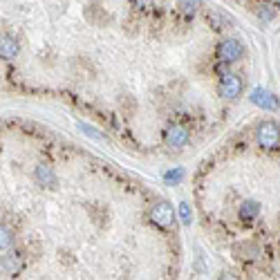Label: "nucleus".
<instances>
[{
	"label": "nucleus",
	"instance_id": "0eeeda50",
	"mask_svg": "<svg viewBox=\"0 0 280 280\" xmlns=\"http://www.w3.org/2000/svg\"><path fill=\"white\" fill-rule=\"evenodd\" d=\"M249 99H251V103H255L258 108H262V110H278L280 108L278 96L273 92H269V90H264V88H255L253 92H251Z\"/></svg>",
	"mask_w": 280,
	"mask_h": 280
},
{
	"label": "nucleus",
	"instance_id": "423d86ee",
	"mask_svg": "<svg viewBox=\"0 0 280 280\" xmlns=\"http://www.w3.org/2000/svg\"><path fill=\"white\" fill-rule=\"evenodd\" d=\"M188 137H191L188 128L186 125H180V123H173L171 128L166 130V134H164V139H166V144L171 148H184L188 144Z\"/></svg>",
	"mask_w": 280,
	"mask_h": 280
},
{
	"label": "nucleus",
	"instance_id": "f8f14e48",
	"mask_svg": "<svg viewBox=\"0 0 280 280\" xmlns=\"http://www.w3.org/2000/svg\"><path fill=\"white\" fill-rule=\"evenodd\" d=\"M177 7H180L186 16H193V14L202 7V0H180V3H177Z\"/></svg>",
	"mask_w": 280,
	"mask_h": 280
},
{
	"label": "nucleus",
	"instance_id": "dca6fc26",
	"mask_svg": "<svg viewBox=\"0 0 280 280\" xmlns=\"http://www.w3.org/2000/svg\"><path fill=\"white\" fill-rule=\"evenodd\" d=\"M260 18H262V21H271V18H273V12H271V9H269V5H262V9H260Z\"/></svg>",
	"mask_w": 280,
	"mask_h": 280
},
{
	"label": "nucleus",
	"instance_id": "4468645a",
	"mask_svg": "<svg viewBox=\"0 0 280 280\" xmlns=\"http://www.w3.org/2000/svg\"><path fill=\"white\" fill-rule=\"evenodd\" d=\"M180 218H182V224H186V226L193 222V211L186 202H180Z\"/></svg>",
	"mask_w": 280,
	"mask_h": 280
},
{
	"label": "nucleus",
	"instance_id": "39448f33",
	"mask_svg": "<svg viewBox=\"0 0 280 280\" xmlns=\"http://www.w3.org/2000/svg\"><path fill=\"white\" fill-rule=\"evenodd\" d=\"M0 269H3L5 273H9V276H16V273H21L23 269H25V255L18 249L7 251V253L0 258Z\"/></svg>",
	"mask_w": 280,
	"mask_h": 280
},
{
	"label": "nucleus",
	"instance_id": "f257e3e1",
	"mask_svg": "<svg viewBox=\"0 0 280 280\" xmlns=\"http://www.w3.org/2000/svg\"><path fill=\"white\" fill-rule=\"evenodd\" d=\"M255 139L264 151L273 153L280 148V125L276 121H262L255 128Z\"/></svg>",
	"mask_w": 280,
	"mask_h": 280
},
{
	"label": "nucleus",
	"instance_id": "1a4fd4ad",
	"mask_svg": "<svg viewBox=\"0 0 280 280\" xmlns=\"http://www.w3.org/2000/svg\"><path fill=\"white\" fill-rule=\"evenodd\" d=\"M21 52V43L16 41V36L12 34H3L0 36V59L3 61H14Z\"/></svg>",
	"mask_w": 280,
	"mask_h": 280
},
{
	"label": "nucleus",
	"instance_id": "9d476101",
	"mask_svg": "<svg viewBox=\"0 0 280 280\" xmlns=\"http://www.w3.org/2000/svg\"><path fill=\"white\" fill-rule=\"evenodd\" d=\"M260 213V204L255 200H244L242 204H240V220L242 222H251L255 220Z\"/></svg>",
	"mask_w": 280,
	"mask_h": 280
},
{
	"label": "nucleus",
	"instance_id": "f3484780",
	"mask_svg": "<svg viewBox=\"0 0 280 280\" xmlns=\"http://www.w3.org/2000/svg\"><path fill=\"white\" fill-rule=\"evenodd\" d=\"M278 5H280V0H278Z\"/></svg>",
	"mask_w": 280,
	"mask_h": 280
},
{
	"label": "nucleus",
	"instance_id": "f03ea898",
	"mask_svg": "<svg viewBox=\"0 0 280 280\" xmlns=\"http://www.w3.org/2000/svg\"><path fill=\"white\" fill-rule=\"evenodd\" d=\"M215 54H218L220 63H238L244 56V47H242V43L235 41V38H224L218 45Z\"/></svg>",
	"mask_w": 280,
	"mask_h": 280
},
{
	"label": "nucleus",
	"instance_id": "9b49d317",
	"mask_svg": "<svg viewBox=\"0 0 280 280\" xmlns=\"http://www.w3.org/2000/svg\"><path fill=\"white\" fill-rule=\"evenodd\" d=\"M14 231L7 224H0V251L3 249H12L14 247Z\"/></svg>",
	"mask_w": 280,
	"mask_h": 280
},
{
	"label": "nucleus",
	"instance_id": "ddd939ff",
	"mask_svg": "<svg viewBox=\"0 0 280 280\" xmlns=\"http://www.w3.org/2000/svg\"><path fill=\"white\" fill-rule=\"evenodd\" d=\"M182 180H184V171H182V168H175V171H168L166 175H164V182H166V184H171V186L180 184Z\"/></svg>",
	"mask_w": 280,
	"mask_h": 280
},
{
	"label": "nucleus",
	"instance_id": "2eb2a0df",
	"mask_svg": "<svg viewBox=\"0 0 280 280\" xmlns=\"http://www.w3.org/2000/svg\"><path fill=\"white\" fill-rule=\"evenodd\" d=\"M79 130H81V132H85V134H88V137H94V139H105V137H103V134H101V132H99V130H94V128H90V125H88V123H79Z\"/></svg>",
	"mask_w": 280,
	"mask_h": 280
},
{
	"label": "nucleus",
	"instance_id": "20e7f679",
	"mask_svg": "<svg viewBox=\"0 0 280 280\" xmlns=\"http://www.w3.org/2000/svg\"><path fill=\"white\" fill-rule=\"evenodd\" d=\"M151 220L159 229H171L175 224V211H173V206L168 202H157L151 209Z\"/></svg>",
	"mask_w": 280,
	"mask_h": 280
},
{
	"label": "nucleus",
	"instance_id": "6e6552de",
	"mask_svg": "<svg viewBox=\"0 0 280 280\" xmlns=\"http://www.w3.org/2000/svg\"><path fill=\"white\" fill-rule=\"evenodd\" d=\"M34 180L41 188H56L59 180H56V173L50 164H38L36 171H34Z\"/></svg>",
	"mask_w": 280,
	"mask_h": 280
},
{
	"label": "nucleus",
	"instance_id": "7ed1b4c3",
	"mask_svg": "<svg viewBox=\"0 0 280 280\" xmlns=\"http://www.w3.org/2000/svg\"><path fill=\"white\" fill-rule=\"evenodd\" d=\"M218 94L222 99H238L242 94V79L238 74H231V72H224L220 76L218 83Z\"/></svg>",
	"mask_w": 280,
	"mask_h": 280
}]
</instances>
